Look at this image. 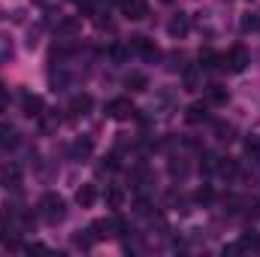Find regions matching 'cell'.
Returning a JSON list of instances; mask_svg holds the SVG:
<instances>
[{"label":"cell","instance_id":"cell-26","mask_svg":"<svg viewBox=\"0 0 260 257\" xmlns=\"http://www.w3.org/2000/svg\"><path fill=\"white\" fill-rule=\"evenodd\" d=\"M167 203H170V206H179L182 212H188V209H185V197H182V194L170 191V197H167Z\"/></svg>","mask_w":260,"mask_h":257},{"label":"cell","instance_id":"cell-18","mask_svg":"<svg viewBox=\"0 0 260 257\" xmlns=\"http://www.w3.org/2000/svg\"><path fill=\"white\" fill-rule=\"evenodd\" d=\"M221 64V55L218 52H212V49H206V52H200V70H212V67Z\"/></svg>","mask_w":260,"mask_h":257},{"label":"cell","instance_id":"cell-16","mask_svg":"<svg viewBox=\"0 0 260 257\" xmlns=\"http://www.w3.org/2000/svg\"><path fill=\"white\" fill-rule=\"evenodd\" d=\"M91 236H94V239L115 236V227H112V221H94V224H91Z\"/></svg>","mask_w":260,"mask_h":257},{"label":"cell","instance_id":"cell-5","mask_svg":"<svg viewBox=\"0 0 260 257\" xmlns=\"http://www.w3.org/2000/svg\"><path fill=\"white\" fill-rule=\"evenodd\" d=\"M133 49H136L145 61H157V58H160V49H157L151 40H145V37H133Z\"/></svg>","mask_w":260,"mask_h":257},{"label":"cell","instance_id":"cell-19","mask_svg":"<svg viewBox=\"0 0 260 257\" xmlns=\"http://www.w3.org/2000/svg\"><path fill=\"white\" fill-rule=\"evenodd\" d=\"M215 133H218L221 142H233L236 139V127L233 124H224V121H215Z\"/></svg>","mask_w":260,"mask_h":257},{"label":"cell","instance_id":"cell-8","mask_svg":"<svg viewBox=\"0 0 260 257\" xmlns=\"http://www.w3.org/2000/svg\"><path fill=\"white\" fill-rule=\"evenodd\" d=\"M21 109H24L27 118L43 115V97H37V94H24V97H21Z\"/></svg>","mask_w":260,"mask_h":257},{"label":"cell","instance_id":"cell-13","mask_svg":"<svg viewBox=\"0 0 260 257\" xmlns=\"http://www.w3.org/2000/svg\"><path fill=\"white\" fill-rule=\"evenodd\" d=\"M206 97H209V103L224 106V103H227V88H224V85H218V82H212V85L206 88Z\"/></svg>","mask_w":260,"mask_h":257},{"label":"cell","instance_id":"cell-24","mask_svg":"<svg viewBox=\"0 0 260 257\" xmlns=\"http://www.w3.org/2000/svg\"><path fill=\"white\" fill-rule=\"evenodd\" d=\"M194 200H197V203H203V206H206V203H212V200H215V191H212L209 185H203V188H197Z\"/></svg>","mask_w":260,"mask_h":257},{"label":"cell","instance_id":"cell-29","mask_svg":"<svg viewBox=\"0 0 260 257\" xmlns=\"http://www.w3.org/2000/svg\"><path fill=\"white\" fill-rule=\"evenodd\" d=\"M136 212H139V215H148V212H151V203L139 197V200H136Z\"/></svg>","mask_w":260,"mask_h":257},{"label":"cell","instance_id":"cell-32","mask_svg":"<svg viewBox=\"0 0 260 257\" xmlns=\"http://www.w3.org/2000/svg\"><path fill=\"white\" fill-rule=\"evenodd\" d=\"M164 3H173V0H164Z\"/></svg>","mask_w":260,"mask_h":257},{"label":"cell","instance_id":"cell-31","mask_svg":"<svg viewBox=\"0 0 260 257\" xmlns=\"http://www.w3.org/2000/svg\"><path fill=\"white\" fill-rule=\"evenodd\" d=\"M0 236H3V224H0Z\"/></svg>","mask_w":260,"mask_h":257},{"label":"cell","instance_id":"cell-21","mask_svg":"<svg viewBox=\"0 0 260 257\" xmlns=\"http://www.w3.org/2000/svg\"><path fill=\"white\" fill-rule=\"evenodd\" d=\"M218 164H221V157H218V154H212V151H206L200 167H203V173H215V170H218Z\"/></svg>","mask_w":260,"mask_h":257},{"label":"cell","instance_id":"cell-25","mask_svg":"<svg viewBox=\"0 0 260 257\" xmlns=\"http://www.w3.org/2000/svg\"><path fill=\"white\" fill-rule=\"evenodd\" d=\"M185 85H188V91H197V88H200V82H197V70H185Z\"/></svg>","mask_w":260,"mask_h":257},{"label":"cell","instance_id":"cell-33","mask_svg":"<svg viewBox=\"0 0 260 257\" xmlns=\"http://www.w3.org/2000/svg\"><path fill=\"white\" fill-rule=\"evenodd\" d=\"M76 3H79V0H76Z\"/></svg>","mask_w":260,"mask_h":257},{"label":"cell","instance_id":"cell-14","mask_svg":"<svg viewBox=\"0 0 260 257\" xmlns=\"http://www.w3.org/2000/svg\"><path fill=\"white\" fill-rule=\"evenodd\" d=\"M0 145L3 148H15L18 145V130L12 124H0Z\"/></svg>","mask_w":260,"mask_h":257},{"label":"cell","instance_id":"cell-17","mask_svg":"<svg viewBox=\"0 0 260 257\" xmlns=\"http://www.w3.org/2000/svg\"><path fill=\"white\" fill-rule=\"evenodd\" d=\"M218 170H221L224 179H236V176H239V164H236L233 157H224V160L218 164Z\"/></svg>","mask_w":260,"mask_h":257},{"label":"cell","instance_id":"cell-11","mask_svg":"<svg viewBox=\"0 0 260 257\" xmlns=\"http://www.w3.org/2000/svg\"><path fill=\"white\" fill-rule=\"evenodd\" d=\"M94 200H97V185H82V188L76 191V203H79L82 209L94 206Z\"/></svg>","mask_w":260,"mask_h":257},{"label":"cell","instance_id":"cell-23","mask_svg":"<svg viewBox=\"0 0 260 257\" xmlns=\"http://www.w3.org/2000/svg\"><path fill=\"white\" fill-rule=\"evenodd\" d=\"M106 203H109L112 209H118V206L124 203V194H121V188H109V191H106Z\"/></svg>","mask_w":260,"mask_h":257},{"label":"cell","instance_id":"cell-7","mask_svg":"<svg viewBox=\"0 0 260 257\" xmlns=\"http://www.w3.org/2000/svg\"><path fill=\"white\" fill-rule=\"evenodd\" d=\"M73 160H88L91 157V151H94V139L91 136H82V139H76L73 142Z\"/></svg>","mask_w":260,"mask_h":257},{"label":"cell","instance_id":"cell-9","mask_svg":"<svg viewBox=\"0 0 260 257\" xmlns=\"http://www.w3.org/2000/svg\"><path fill=\"white\" fill-rule=\"evenodd\" d=\"M185 118H188V124H203V121H209V106H206V103H194V106H188Z\"/></svg>","mask_w":260,"mask_h":257},{"label":"cell","instance_id":"cell-20","mask_svg":"<svg viewBox=\"0 0 260 257\" xmlns=\"http://www.w3.org/2000/svg\"><path fill=\"white\" fill-rule=\"evenodd\" d=\"M188 173H191V167H188L185 160H179V157L170 160V176H173V179H185Z\"/></svg>","mask_w":260,"mask_h":257},{"label":"cell","instance_id":"cell-3","mask_svg":"<svg viewBox=\"0 0 260 257\" xmlns=\"http://www.w3.org/2000/svg\"><path fill=\"white\" fill-rule=\"evenodd\" d=\"M133 112H136V109H133V103H130L127 97H115V100L106 103V115L115 118V121H127Z\"/></svg>","mask_w":260,"mask_h":257},{"label":"cell","instance_id":"cell-4","mask_svg":"<svg viewBox=\"0 0 260 257\" xmlns=\"http://www.w3.org/2000/svg\"><path fill=\"white\" fill-rule=\"evenodd\" d=\"M91 106H94V97H91V94H76V97L70 100V118L88 115V112H91Z\"/></svg>","mask_w":260,"mask_h":257},{"label":"cell","instance_id":"cell-27","mask_svg":"<svg viewBox=\"0 0 260 257\" xmlns=\"http://www.w3.org/2000/svg\"><path fill=\"white\" fill-rule=\"evenodd\" d=\"M254 27H260V18L257 15H245L242 18V30H254Z\"/></svg>","mask_w":260,"mask_h":257},{"label":"cell","instance_id":"cell-30","mask_svg":"<svg viewBox=\"0 0 260 257\" xmlns=\"http://www.w3.org/2000/svg\"><path fill=\"white\" fill-rule=\"evenodd\" d=\"M106 167H109V170H118V167H121V160H118V151H112V154L106 157Z\"/></svg>","mask_w":260,"mask_h":257},{"label":"cell","instance_id":"cell-10","mask_svg":"<svg viewBox=\"0 0 260 257\" xmlns=\"http://www.w3.org/2000/svg\"><path fill=\"white\" fill-rule=\"evenodd\" d=\"M124 85H127L130 91H136V94H142V91H148V76L145 73H127V79H124Z\"/></svg>","mask_w":260,"mask_h":257},{"label":"cell","instance_id":"cell-6","mask_svg":"<svg viewBox=\"0 0 260 257\" xmlns=\"http://www.w3.org/2000/svg\"><path fill=\"white\" fill-rule=\"evenodd\" d=\"M121 9H124V15H127V18L139 21V18H145V15H148V0H121Z\"/></svg>","mask_w":260,"mask_h":257},{"label":"cell","instance_id":"cell-22","mask_svg":"<svg viewBox=\"0 0 260 257\" xmlns=\"http://www.w3.org/2000/svg\"><path fill=\"white\" fill-rule=\"evenodd\" d=\"M91 242H94L91 230H88V233H76V236H73V245H76V248H82V251H88V248H91Z\"/></svg>","mask_w":260,"mask_h":257},{"label":"cell","instance_id":"cell-1","mask_svg":"<svg viewBox=\"0 0 260 257\" xmlns=\"http://www.w3.org/2000/svg\"><path fill=\"white\" fill-rule=\"evenodd\" d=\"M40 212H43V218H46L49 224H61L67 218V203L58 194H46L43 203H40Z\"/></svg>","mask_w":260,"mask_h":257},{"label":"cell","instance_id":"cell-15","mask_svg":"<svg viewBox=\"0 0 260 257\" xmlns=\"http://www.w3.org/2000/svg\"><path fill=\"white\" fill-rule=\"evenodd\" d=\"M82 30V21L79 18H61L58 21V37H76Z\"/></svg>","mask_w":260,"mask_h":257},{"label":"cell","instance_id":"cell-28","mask_svg":"<svg viewBox=\"0 0 260 257\" xmlns=\"http://www.w3.org/2000/svg\"><path fill=\"white\" fill-rule=\"evenodd\" d=\"M9 58H12V46L0 37V61H9Z\"/></svg>","mask_w":260,"mask_h":257},{"label":"cell","instance_id":"cell-2","mask_svg":"<svg viewBox=\"0 0 260 257\" xmlns=\"http://www.w3.org/2000/svg\"><path fill=\"white\" fill-rule=\"evenodd\" d=\"M221 67L230 73H242L248 67V49L245 46H233L227 55H221Z\"/></svg>","mask_w":260,"mask_h":257},{"label":"cell","instance_id":"cell-12","mask_svg":"<svg viewBox=\"0 0 260 257\" xmlns=\"http://www.w3.org/2000/svg\"><path fill=\"white\" fill-rule=\"evenodd\" d=\"M188 27H191V24H188V15H182V12H179V15H173V21L167 24L170 37H185V34H188Z\"/></svg>","mask_w":260,"mask_h":257}]
</instances>
